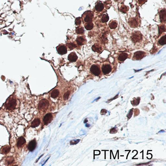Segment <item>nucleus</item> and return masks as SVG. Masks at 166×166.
<instances>
[{"mask_svg":"<svg viewBox=\"0 0 166 166\" xmlns=\"http://www.w3.org/2000/svg\"><path fill=\"white\" fill-rule=\"evenodd\" d=\"M93 14L91 11H88L85 12L82 15V18L83 22L86 23L92 22L93 17Z\"/></svg>","mask_w":166,"mask_h":166,"instance_id":"nucleus-2","label":"nucleus"},{"mask_svg":"<svg viewBox=\"0 0 166 166\" xmlns=\"http://www.w3.org/2000/svg\"><path fill=\"white\" fill-rule=\"evenodd\" d=\"M37 146V142L35 139L31 140L28 145V149L30 152H33L35 150Z\"/></svg>","mask_w":166,"mask_h":166,"instance_id":"nucleus-10","label":"nucleus"},{"mask_svg":"<svg viewBox=\"0 0 166 166\" xmlns=\"http://www.w3.org/2000/svg\"><path fill=\"white\" fill-rule=\"evenodd\" d=\"M165 27L163 26H161L159 28V35L162 34L163 32H165Z\"/></svg>","mask_w":166,"mask_h":166,"instance_id":"nucleus-29","label":"nucleus"},{"mask_svg":"<svg viewBox=\"0 0 166 166\" xmlns=\"http://www.w3.org/2000/svg\"><path fill=\"white\" fill-rule=\"evenodd\" d=\"M145 0H139V2H140V3H144V2H145Z\"/></svg>","mask_w":166,"mask_h":166,"instance_id":"nucleus-39","label":"nucleus"},{"mask_svg":"<svg viewBox=\"0 0 166 166\" xmlns=\"http://www.w3.org/2000/svg\"><path fill=\"white\" fill-rule=\"evenodd\" d=\"M41 123L40 119L36 118L31 123V127L32 128H36L40 125Z\"/></svg>","mask_w":166,"mask_h":166,"instance_id":"nucleus-17","label":"nucleus"},{"mask_svg":"<svg viewBox=\"0 0 166 166\" xmlns=\"http://www.w3.org/2000/svg\"><path fill=\"white\" fill-rule=\"evenodd\" d=\"M15 162L14 158L12 156H8L6 159L5 160V164L6 165H9L13 164Z\"/></svg>","mask_w":166,"mask_h":166,"instance_id":"nucleus-15","label":"nucleus"},{"mask_svg":"<svg viewBox=\"0 0 166 166\" xmlns=\"http://www.w3.org/2000/svg\"><path fill=\"white\" fill-rule=\"evenodd\" d=\"M57 52L61 55H64L67 53V49L66 47L64 45H59L56 48Z\"/></svg>","mask_w":166,"mask_h":166,"instance_id":"nucleus-11","label":"nucleus"},{"mask_svg":"<svg viewBox=\"0 0 166 166\" xmlns=\"http://www.w3.org/2000/svg\"><path fill=\"white\" fill-rule=\"evenodd\" d=\"M76 33L78 34H81L84 33V28L83 27H77L76 29Z\"/></svg>","mask_w":166,"mask_h":166,"instance_id":"nucleus-25","label":"nucleus"},{"mask_svg":"<svg viewBox=\"0 0 166 166\" xmlns=\"http://www.w3.org/2000/svg\"><path fill=\"white\" fill-rule=\"evenodd\" d=\"M26 141L25 138L23 136H21L17 139V147L20 148L22 147L26 143Z\"/></svg>","mask_w":166,"mask_h":166,"instance_id":"nucleus-12","label":"nucleus"},{"mask_svg":"<svg viewBox=\"0 0 166 166\" xmlns=\"http://www.w3.org/2000/svg\"><path fill=\"white\" fill-rule=\"evenodd\" d=\"M118 94H117V95H116V96L115 97H114L112 99H111L109 100V101H110V102H111V101H112V100L115 99L116 98V97H117L118 96Z\"/></svg>","mask_w":166,"mask_h":166,"instance_id":"nucleus-37","label":"nucleus"},{"mask_svg":"<svg viewBox=\"0 0 166 166\" xmlns=\"http://www.w3.org/2000/svg\"><path fill=\"white\" fill-rule=\"evenodd\" d=\"M109 19V17L106 14H104L102 19V22L103 23H106L108 22Z\"/></svg>","mask_w":166,"mask_h":166,"instance_id":"nucleus-27","label":"nucleus"},{"mask_svg":"<svg viewBox=\"0 0 166 166\" xmlns=\"http://www.w3.org/2000/svg\"><path fill=\"white\" fill-rule=\"evenodd\" d=\"M102 70L104 74H109L111 71V67L109 64L103 65L102 67Z\"/></svg>","mask_w":166,"mask_h":166,"instance_id":"nucleus-8","label":"nucleus"},{"mask_svg":"<svg viewBox=\"0 0 166 166\" xmlns=\"http://www.w3.org/2000/svg\"><path fill=\"white\" fill-rule=\"evenodd\" d=\"M59 93V91L58 90H54L52 92L51 94V96L53 98H56L58 96Z\"/></svg>","mask_w":166,"mask_h":166,"instance_id":"nucleus-20","label":"nucleus"},{"mask_svg":"<svg viewBox=\"0 0 166 166\" xmlns=\"http://www.w3.org/2000/svg\"><path fill=\"white\" fill-rule=\"evenodd\" d=\"M158 43L160 45L163 46L166 44V35L162 36L159 40Z\"/></svg>","mask_w":166,"mask_h":166,"instance_id":"nucleus-21","label":"nucleus"},{"mask_svg":"<svg viewBox=\"0 0 166 166\" xmlns=\"http://www.w3.org/2000/svg\"><path fill=\"white\" fill-rule=\"evenodd\" d=\"M85 27L87 30H90L93 28V25L92 22L86 23L85 24Z\"/></svg>","mask_w":166,"mask_h":166,"instance_id":"nucleus-22","label":"nucleus"},{"mask_svg":"<svg viewBox=\"0 0 166 166\" xmlns=\"http://www.w3.org/2000/svg\"><path fill=\"white\" fill-rule=\"evenodd\" d=\"M118 131V129L116 127H114L112 129L110 130V133L114 134L116 133Z\"/></svg>","mask_w":166,"mask_h":166,"instance_id":"nucleus-33","label":"nucleus"},{"mask_svg":"<svg viewBox=\"0 0 166 166\" xmlns=\"http://www.w3.org/2000/svg\"><path fill=\"white\" fill-rule=\"evenodd\" d=\"M53 115L52 114L49 113L45 115L44 117L43 121L44 124L46 125H47L49 123L51 122L53 120Z\"/></svg>","mask_w":166,"mask_h":166,"instance_id":"nucleus-7","label":"nucleus"},{"mask_svg":"<svg viewBox=\"0 0 166 166\" xmlns=\"http://www.w3.org/2000/svg\"><path fill=\"white\" fill-rule=\"evenodd\" d=\"M107 111L106 109H102V110H101V115H105L107 113Z\"/></svg>","mask_w":166,"mask_h":166,"instance_id":"nucleus-36","label":"nucleus"},{"mask_svg":"<svg viewBox=\"0 0 166 166\" xmlns=\"http://www.w3.org/2000/svg\"><path fill=\"white\" fill-rule=\"evenodd\" d=\"M88 119L87 118L85 119V120L84 121V123H87L88 122Z\"/></svg>","mask_w":166,"mask_h":166,"instance_id":"nucleus-41","label":"nucleus"},{"mask_svg":"<svg viewBox=\"0 0 166 166\" xmlns=\"http://www.w3.org/2000/svg\"><path fill=\"white\" fill-rule=\"evenodd\" d=\"M129 55L126 53H122L119 55L118 60L120 61H124L128 57Z\"/></svg>","mask_w":166,"mask_h":166,"instance_id":"nucleus-16","label":"nucleus"},{"mask_svg":"<svg viewBox=\"0 0 166 166\" xmlns=\"http://www.w3.org/2000/svg\"><path fill=\"white\" fill-rule=\"evenodd\" d=\"M131 39L133 42L136 43L141 41L142 39V36L140 32H135L132 34Z\"/></svg>","mask_w":166,"mask_h":166,"instance_id":"nucleus-4","label":"nucleus"},{"mask_svg":"<svg viewBox=\"0 0 166 166\" xmlns=\"http://www.w3.org/2000/svg\"><path fill=\"white\" fill-rule=\"evenodd\" d=\"M81 21L80 17L76 18L75 19V24L77 25H80L81 24Z\"/></svg>","mask_w":166,"mask_h":166,"instance_id":"nucleus-32","label":"nucleus"},{"mask_svg":"<svg viewBox=\"0 0 166 166\" xmlns=\"http://www.w3.org/2000/svg\"><path fill=\"white\" fill-rule=\"evenodd\" d=\"M95 10L98 11H102L104 9L103 4L101 2L98 3L95 6Z\"/></svg>","mask_w":166,"mask_h":166,"instance_id":"nucleus-19","label":"nucleus"},{"mask_svg":"<svg viewBox=\"0 0 166 166\" xmlns=\"http://www.w3.org/2000/svg\"><path fill=\"white\" fill-rule=\"evenodd\" d=\"M140 97L134 98L133 101H131V103L133 106H137L138 105L140 102Z\"/></svg>","mask_w":166,"mask_h":166,"instance_id":"nucleus-24","label":"nucleus"},{"mask_svg":"<svg viewBox=\"0 0 166 166\" xmlns=\"http://www.w3.org/2000/svg\"><path fill=\"white\" fill-rule=\"evenodd\" d=\"M90 71L93 74L96 76L99 75L101 72L99 67L96 65H93L92 66L91 68Z\"/></svg>","mask_w":166,"mask_h":166,"instance_id":"nucleus-6","label":"nucleus"},{"mask_svg":"<svg viewBox=\"0 0 166 166\" xmlns=\"http://www.w3.org/2000/svg\"><path fill=\"white\" fill-rule=\"evenodd\" d=\"M67 45L69 48L71 49H73L76 47V45L73 43H69Z\"/></svg>","mask_w":166,"mask_h":166,"instance_id":"nucleus-30","label":"nucleus"},{"mask_svg":"<svg viewBox=\"0 0 166 166\" xmlns=\"http://www.w3.org/2000/svg\"><path fill=\"white\" fill-rule=\"evenodd\" d=\"M11 147L10 145H6L2 146L0 150V153L3 155L7 154L10 151Z\"/></svg>","mask_w":166,"mask_h":166,"instance_id":"nucleus-9","label":"nucleus"},{"mask_svg":"<svg viewBox=\"0 0 166 166\" xmlns=\"http://www.w3.org/2000/svg\"><path fill=\"white\" fill-rule=\"evenodd\" d=\"M139 113H140V112H139V109H137V108L135 109L134 115V117L138 116L139 115Z\"/></svg>","mask_w":166,"mask_h":166,"instance_id":"nucleus-35","label":"nucleus"},{"mask_svg":"<svg viewBox=\"0 0 166 166\" xmlns=\"http://www.w3.org/2000/svg\"><path fill=\"white\" fill-rule=\"evenodd\" d=\"M165 132V131L163 130H161V131H159L158 133H163V132Z\"/></svg>","mask_w":166,"mask_h":166,"instance_id":"nucleus-38","label":"nucleus"},{"mask_svg":"<svg viewBox=\"0 0 166 166\" xmlns=\"http://www.w3.org/2000/svg\"><path fill=\"white\" fill-rule=\"evenodd\" d=\"M109 27L111 29H114L117 27V24L115 21L111 22L109 24Z\"/></svg>","mask_w":166,"mask_h":166,"instance_id":"nucleus-26","label":"nucleus"},{"mask_svg":"<svg viewBox=\"0 0 166 166\" xmlns=\"http://www.w3.org/2000/svg\"><path fill=\"white\" fill-rule=\"evenodd\" d=\"M160 19L163 21H165L166 20L165 10H162L161 11L160 14Z\"/></svg>","mask_w":166,"mask_h":166,"instance_id":"nucleus-23","label":"nucleus"},{"mask_svg":"<svg viewBox=\"0 0 166 166\" xmlns=\"http://www.w3.org/2000/svg\"><path fill=\"white\" fill-rule=\"evenodd\" d=\"M49 105V102L48 100L43 99L39 102L38 106V109L42 111L46 112L48 109Z\"/></svg>","mask_w":166,"mask_h":166,"instance_id":"nucleus-3","label":"nucleus"},{"mask_svg":"<svg viewBox=\"0 0 166 166\" xmlns=\"http://www.w3.org/2000/svg\"><path fill=\"white\" fill-rule=\"evenodd\" d=\"M92 49L93 51L100 53L102 50V46L98 44H96L92 46Z\"/></svg>","mask_w":166,"mask_h":166,"instance_id":"nucleus-14","label":"nucleus"},{"mask_svg":"<svg viewBox=\"0 0 166 166\" xmlns=\"http://www.w3.org/2000/svg\"><path fill=\"white\" fill-rule=\"evenodd\" d=\"M80 141V139H77L76 140H72L70 141V143L71 145H76L78 144Z\"/></svg>","mask_w":166,"mask_h":166,"instance_id":"nucleus-31","label":"nucleus"},{"mask_svg":"<svg viewBox=\"0 0 166 166\" xmlns=\"http://www.w3.org/2000/svg\"><path fill=\"white\" fill-rule=\"evenodd\" d=\"M85 41V39L82 36L78 37L76 39L77 43L79 45L81 46L84 45Z\"/></svg>","mask_w":166,"mask_h":166,"instance_id":"nucleus-18","label":"nucleus"},{"mask_svg":"<svg viewBox=\"0 0 166 166\" xmlns=\"http://www.w3.org/2000/svg\"><path fill=\"white\" fill-rule=\"evenodd\" d=\"M85 126L86 127L89 128V127L90 126V124H85Z\"/></svg>","mask_w":166,"mask_h":166,"instance_id":"nucleus-40","label":"nucleus"},{"mask_svg":"<svg viewBox=\"0 0 166 166\" xmlns=\"http://www.w3.org/2000/svg\"><path fill=\"white\" fill-rule=\"evenodd\" d=\"M78 57L77 56L76 54L74 52L71 53L68 56V59L70 62H74L76 61L78 59Z\"/></svg>","mask_w":166,"mask_h":166,"instance_id":"nucleus-13","label":"nucleus"},{"mask_svg":"<svg viewBox=\"0 0 166 166\" xmlns=\"http://www.w3.org/2000/svg\"><path fill=\"white\" fill-rule=\"evenodd\" d=\"M70 94V91H68L66 93L63 95V99L64 100H67L69 99V96Z\"/></svg>","mask_w":166,"mask_h":166,"instance_id":"nucleus-28","label":"nucleus"},{"mask_svg":"<svg viewBox=\"0 0 166 166\" xmlns=\"http://www.w3.org/2000/svg\"><path fill=\"white\" fill-rule=\"evenodd\" d=\"M146 53L142 51H138L135 52L133 58V60H139L144 57Z\"/></svg>","mask_w":166,"mask_h":166,"instance_id":"nucleus-5","label":"nucleus"},{"mask_svg":"<svg viewBox=\"0 0 166 166\" xmlns=\"http://www.w3.org/2000/svg\"><path fill=\"white\" fill-rule=\"evenodd\" d=\"M133 109H131V110H130V111L129 112L128 114V115H127V117H128V119L131 118V117H132V114H133Z\"/></svg>","mask_w":166,"mask_h":166,"instance_id":"nucleus-34","label":"nucleus"},{"mask_svg":"<svg viewBox=\"0 0 166 166\" xmlns=\"http://www.w3.org/2000/svg\"><path fill=\"white\" fill-rule=\"evenodd\" d=\"M100 98H100V97H98V98H96V99H95V100H94V101H93V102H94V101H97V100L99 99Z\"/></svg>","mask_w":166,"mask_h":166,"instance_id":"nucleus-42","label":"nucleus"},{"mask_svg":"<svg viewBox=\"0 0 166 166\" xmlns=\"http://www.w3.org/2000/svg\"><path fill=\"white\" fill-rule=\"evenodd\" d=\"M17 105V101L14 98L11 97L8 100L5 104V107L8 110L12 111L15 109Z\"/></svg>","mask_w":166,"mask_h":166,"instance_id":"nucleus-1","label":"nucleus"},{"mask_svg":"<svg viewBox=\"0 0 166 166\" xmlns=\"http://www.w3.org/2000/svg\"><path fill=\"white\" fill-rule=\"evenodd\" d=\"M50 157L49 158H48V159H47V160H46V161H45V163H44V164H43V165H44L45 164V163H46V162H47V161H48V160L49 159V158H50Z\"/></svg>","mask_w":166,"mask_h":166,"instance_id":"nucleus-43","label":"nucleus"}]
</instances>
